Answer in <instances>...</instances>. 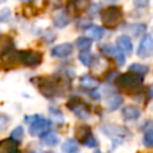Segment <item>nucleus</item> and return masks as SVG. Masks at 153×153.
I'll return each instance as SVG.
<instances>
[{
    "instance_id": "nucleus-13",
    "label": "nucleus",
    "mask_w": 153,
    "mask_h": 153,
    "mask_svg": "<svg viewBox=\"0 0 153 153\" xmlns=\"http://www.w3.org/2000/svg\"><path fill=\"white\" fill-rule=\"evenodd\" d=\"M85 32L86 35L88 36V38L91 39H94V41H99L100 38H103L104 36V29L98 26V25H88L86 29H85Z\"/></svg>"
},
{
    "instance_id": "nucleus-2",
    "label": "nucleus",
    "mask_w": 153,
    "mask_h": 153,
    "mask_svg": "<svg viewBox=\"0 0 153 153\" xmlns=\"http://www.w3.org/2000/svg\"><path fill=\"white\" fill-rule=\"evenodd\" d=\"M122 17H123V12H122V8L118 6H109L100 12L102 23L106 27L117 26L122 19Z\"/></svg>"
},
{
    "instance_id": "nucleus-3",
    "label": "nucleus",
    "mask_w": 153,
    "mask_h": 153,
    "mask_svg": "<svg viewBox=\"0 0 153 153\" xmlns=\"http://www.w3.org/2000/svg\"><path fill=\"white\" fill-rule=\"evenodd\" d=\"M18 60L27 67H36L42 62V54L36 50H20L18 51Z\"/></svg>"
},
{
    "instance_id": "nucleus-16",
    "label": "nucleus",
    "mask_w": 153,
    "mask_h": 153,
    "mask_svg": "<svg viewBox=\"0 0 153 153\" xmlns=\"http://www.w3.org/2000/svg\"><path fill=\"white\" fill-rule=\"evenodd\" d=\"M61 151L63 153H79V145L76 142V140L74 139H68L66 140L62 146H61Z\"/></svg>"
},
{
    "instance_id": "nucleus-1",
    "label": "nucleus",
    "mask_w": 153,
    "mask_h": 153,
    "mask_svg": "<svg viewBox=\"0 0 153 153\" xmlns=\"http://www.w3.org/2000/svg\"><path fill=\"white\" fill-rule=\"evenodd\" d=\"M116 84H117V86H118L121 90H123L124 92L134 93V92H137V91L142 87L143 78H142V75H139V74H136V73L128 72V73L121 74V75L117 78Z\"/></svg>"
},
{
    "instance_id": "nucleus-28",
    "label": "nucleus",
    "mask_w": 153,
    "mask_h": 153,
    "mask_svg": "<svg viewBox=\"0 0 153 153\" xmlns=\"http://www.w3.org/2000/svg\"><path fill=\"white\" fill-rule=\"evenodd\" d=\"M135 7H139V8H143V7H147L148 4H149V0H134L133 1Z\"/></svg>"
},
{
    "instance_id": "nucleus-11",
    "label": "nucleus",
    "mask_w": 153,
    "mask_h": 153,
    "mask_svg": "<svg viewBox=\"0 0 153 153\" xmlns=\"http://www.w3.org/2000/svg\"><path fill=\"white\" fill-rule=\"evenodd\" d=\"M0 153H20L18 149V142L10 139H4L0 141Z\"/></svg>"
},
{
    "instance_id": "nucleus-18",
    "label": "nucleus",
    "mask_w": 153,
    "mask_h": 153,
    "mask_svg": "<svg viewBox=\"0 0 153 153\" xmlns=\"http://www.w3.org/2000/svg\"><path fill=\"white\" fill-rule=\"evenodd\" d=\"M75 45L81 50H88L92 45V39L91 38H87V37H79L76 41H75Z\"/></svg>"
},
{
    "instance_id": "nucleus-19",
    "label": "nucleus",
    "mask_w": 153,
    "mask_h": 153,
    "mask_svg": "<svg viewBox=\"0 0 153 153\" xmlns=\"http://www.w3.org/2000/svg\"><path fill=\"white\" fill-rule=\"evenodd\" d=\"M129 72H133V73H136L139 75H145L148 73V67L145 66V65H141V63H133L129 66Z\"/></svg>"
},
{
    "instance_id": "nucleus-20",
    "label": "nucleus",
    "mask_w": 153,
    "mask_h": 153,
    "mask_svg": "<svg viewBox=\"0 0 153 153\" xmlns=\"http://www.w3.org/2000/svg\"><path fill=\"white\" fill-rule=\"evenodd\" d=\"M79 61L86 66V67H90L92 65V61H93V57L92 55L88 53V50H81L80 54H79Z\"/></svg>"
},
{
    "instance_id": "nucleus-6",
    "label": "nucleus",
    "mask_w": 153,
    "mask_h": 153,
    "mask_svg": "<svg viewBox=\"0 0 153 153\" xmlns=\"http://www.w3.org/2000/svg\"><path fill=\"white\" fill-rule=\"evenodd\" d=\"M136 54L141 59H146L153 55V37L152 35L147 33L143 36V38L140 41Z\"/></svg>"
},
{
    "instance_id": "nucleus-25",
    "label": "nucleus",
    "mask_w": 153,
    "mask_h": 153,
    "mask_svg": "<svg viewBox=\"0 0 153 153\" xmlns=\"http://www.w3.org/2000/svg\"><path fill=\"white\" fill-rule=\"evenodd\" d=\"M142 142L146 147H153V130H147L145 133Z\"/></svg>"
},
{
    "instance_id": "nucleus-34",
    "label": "nucleus",
    "mask_w": 153,
    "mask_h": 153,
    "mask_svg": "<svg viewBox=\"0 0 153 153\" xmlns=\"http://www.w3.org/2000/svg\"><path fill=\"white\" fill-rule=\"evenodd\" d=\"M96 153H99V152H96Z\"/></svg>"
},
{
    "instance_id": "nucleus-26",
    "label": "nucleus",
    "mask_w": 153,
    "mask_h": 153,
    "mask_svg": "<svg viewBox=\"0 0 153 153\" xmlns=\"http://www.w3.org/2000/svg\"><path fill=\"white\" fill-rule=\"evenodd\" d=\"M129 30H131L133 33L136 36V35H140V33H142V32L146 31V25H143V24H136V25L130 26Z\"/></svg>"
},
{
    "instance_id": "nucleus-9",
    "label": "nucleus",
    "mask_w": 153,
    "mask_h": 153,
    "mask_svg": "<svg viewBox=\"0 0 153 153\" xmlns=\"http://www.w3.org/2000/svg\"><path fill=\"white\" fill-rule=\"evenodd\" d=\"M122 116L126 121H135L141 116V110L136 105H127L122 109Z\"/></svg>"
},
{
    "instance_id": "nucleus-31",
    "label": "nucleus",
    "mask_w": 153,
    "mask_h": 153,
    "mask_svg": "<svg viewBox=\"0 0 153 153\" xmlns=\"http://www.w3.org/2000/svg\"><path fill=\"white\" fill-rule=\"evenodd\" d=\"M149 97H153V84L149 87Z\"/></svg>"
},
{
    "instance_id": "nucleus-7",
    "label": "nucleus",
    "mask_w": 153,
    "mask_h": 153,
    "mask_svg": "<svg viewBox=\"0 0 153 153\" xmlns=\"http://www.w3.org/2000/svg\"><path fill=\"white\" fill-rule=\"evenodd\" d=\"M67 105H68L69 110H72L79 118L86 120V118L90 117V110H88L87 105H86L84 102H81L80 99L74 98V99H72L71 102H68Z\"/></svg>"
},
{
    "instance_id": "nucleus-12",
    "label": "nucleus",
    "mask_w": 153,
    "mask_h": 153,
    "mask_svg": "<svg viewBox=\"0 0 153 153\" xmlns=\"http://www.w3.org/2000/svg\"><path fill=\"white\" fill-rule=\"evenodd\" d=\"M13 39L7 35H0V56H5L13 49Z\"/></svg>"
},
{
    "instance_id": "nucleus-32",
    "label": "nucleus",
    "mask_w": 153,
    "mask_h": 153,
    "mask_svg": "<svg viewBox=\"0 0 153 153\" xmlns=\"http://www.w3.org/2000/svg\"><path fill=\"white\" fill-rule=\"evenodd\" d=\"M23 2H30V1H32V0H22Z\"/></svg>"
},
{
    "instance_id": "nucleus-8",
    "label": "nucleus",
    "mask_w": 153,
    "mask_h": 153,
    "mask_svg": "<svg viewBox=\"0 0 153 153\" xmlns=\"http://www.w3.org/2000/svg\"><path fill=\"white\" fill-rule=\"evenodd\" d=\"M72 51H73V45L71 43H62V44L55 45L50 50V54L54 57H66V56L71 55Z\"/></svg>"
},
{
    "instance_id": "nucleus-24",
    "label": "nucleus",
    "mask_w": 153,
    "mask_h": 153,
    "mask_svg": "<svg viewBox=\"0 0 153 153\" xmlns=\"http://www.w3.org/2000/svg\"><path fill=\"white\" fill-rule=\"evenodd\" d=\"M100 50H102L103 54H105V55H108V56H116L117 53L120 51L118 49H116L115 47H112V45H110V44H104V45H102V47H100Z\"/></svg>"
},
{
    "instance_id": "nucleus-27",
    "label": "nucleus",
    "mask_w": 153,
    "mask_h": 153,
    "mask_svg": "<svg viewBox=\"0 0 153 153\" xmlns=\"http://www.w3.org/2000/svg\"><path fill=\"white\" fill-rule=\"evenodd\" d=\"M11 17V11L8 7H4L0 10V22H7Z\"/></svg>"
},
{
    "instance_id": "nucleus-33",
    "label": "nucleus",
    "mask_w": 153,
    "mask_h": 153,
    "mask_svg": "<svg viewBox=\"0 0 153 153\" xmlns=\"http://www.w3.org/2000/svg\"><path fill=\"white\" fill-rule=\"evenodd\" d=\"M0 2H5V0H0Z\"/></svg>"
},
{
    "instance_id": "nucleus-14",
    "label": "nucleus",
    "mask_w": 153,
    "mask_h": 153,
    "mask_svg": "<svg viewBox=\"0 0 153 153\" xmlns=\"http://www.w3.org/2000/svg\"><path fill=\"white\" fill-rule=\"evenodd\" d=\"M59 141L60 137L54 131H45L44 134L41 135V142L44 146H55L56 143H59Z\"/></svg>"
},
{
    "instance_id": "nucleus-29",
    "label": "nucleus",
    "mask_w": 153,
    "mask_h": 153,
    "mask_svg": "<svg viewBox=\"0 0 153 153\" xmlns=\"http://www.w3.org/2000/svg\"><path fill=\"white\" fill-rule=\"evenodd\" d=\"M115 57H116V61H117V63H118L120 66L124 65V62H126V59H124V56H123V54H122L121 51H118V53H117V55H116Z\"/></svg>"
},
{
    "instance_id": "nucleus-22",
    "label": "nucleus",
    "mask_w": 153,
    "mask_h": 153,
    "mask_svg": "<svg viewBox=\"0 0 153 153\" xmlns=\"http://www.w3.org/2000/svg\"><path fill=\"white\" fill-rule=\"evenodd\" d=\"M23 136H24V129H23V127H22V126L16 127V128L11 131V139H12V140H14V141H16V142H18V143H20V142H22Z\"/></svg>"
},
{
    "instance_id": "nucleus-5",
    "label": "nucleus",
    "mask_w": 153,
    "mask_h": 153,
    "mask_svg": "<svg viewBox=\"0 0 153 153\" xmlns=\"http://www.w3.org/2000/svg\"><path fill=\"white\" fill-rule=\"evenodd\" d=\"M51 126V122L45 120V118H42L39 116H36L33 118V121L30 123V127H29V134L31 136H41L42 134H44L45 131L49 130Z\"/></svg>"
},
{
    "instance_id": "nucleus-17",
    "label": "nucleus",
    "mask_w": 153,
    "mask_h": 153,
    "mask_svg": "<svg viewBox=\"0 0 153 153\" xmlns=\"http://www.w3.org/2000/svg\"><path fill=\"white\" fill-rule=\"evenodd\" d=\"M122 102H123V99H122L121 96L114 94V96H111V97L108 99V109H109L110 111L117 110V109L120 108V105L122 104Z\"/></svg>"
},
{
    "instance_id": "nucleus-23",
    "label": "nucleus",
    "mask_w": 153,
    "mask_h": 153,
    "mask_svg": "<svg viewBox=\"0 0 153 153\" xmlns=\"http://www.w3.org/2000/svg\"><path fill=\"white\" fill-rule=\"evenodd\" d=\"M49 114H50V117H51L53 122H55V123H62L63 122L62 112L59 109H56V108H49Z\"/></svg>"
},
{
    "instance_id": "nucleus-4",
    "label": "nucleus",
    "mask_w": 153,
    "mask_h": 153,
    "mask_svg": "<svg viewBox=\"0 0 153 153\" xmlns=\"http://www.w3.org/2000/svg\"><path fill=\"white\" fill-rule=\"evenodd\" d=\"M75 134H76V137L79 139V141L84 146L90 147V148L97 147L98 142H97L96 137L93 136L92 130H91V128L88 126H79L75 129Z\"/></svg>"
},
{
    "instance_id": "nucleus-10",
    "label": "nucleus",
    "mask_w": 153,
    "mask_h": 153,
    "mask_svg": "<svg viewBox=\"0 0 153 153\" xmlns=\"http://www.w3.org/2000/svg\"><path fill=\"white\" fill-rule=\"evenodd\" d=\"M116 45H117V49L121 51V53H124V54H130L133 51V44H131V41L128 36L126 35H122L120 37H117L116 39Z\"/></svg>"
},
{
    "instance_id": "nucleus-30",
    "label": "nucleus",
    "mask_w": 153,
    "mask_h": 153,
    "mask_svg": "<svg viewBox=\"0 0 153 153\" xmlns=\"http://www.w3.org/2000/svg\"><path fill=\"white\" fill-rule=\"evenodd\" d=\"M7 122H8V117H6L5 115H0V129L5 128Z\"/></svg>"
},
{
    "instance_id": "nucleus-21",
    "label": "nucleus",
    "mask_w": 153,
    "mask_h": 153,
    "mask_svg": "<svg viewBox=\"0 0 153 153\" xmlns=\"http://www.w3.org/2000/svg\"><path fill=\"white\" fill-rule=\"evenodd\" d=\"M68 23H69V19H68V17L65 13H57L54 17V24L57 27H65Z\"/></svg>"
},
{
    "instance_id": "nucleus-15",
    "label": "nucleus",
    "mask_w": 153,
    "mask_h": 153,
    "mask_svg": "<svg viewBox=\"0 0 153 153\" xmlns=\"http://www.w3.org/2000/svg\"><path fill=\"white\" fill-rule=\"evenodd\" d=\"M79 82H80L81 87L87 88V90H94V88H97V87H98V85H99L98 80H97V79H94L93 76L88 75V74H85V75L80 76Z\"/></svg>"
}]
</instances>
